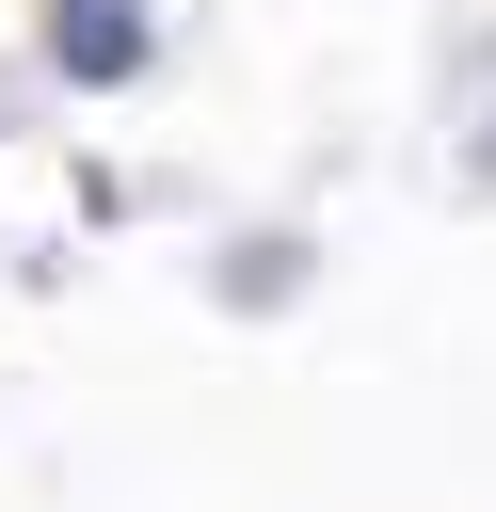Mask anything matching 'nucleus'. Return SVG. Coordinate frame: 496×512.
Segmentation results:
<instances>
[{
	"label": "nucleus",
	"instance_id": "1",
	"mask_svg": "<svg viewBox=\"0 0 496 512\" xmlns=\"http://www.w3.org/2000/svg\"><path fill=\"white\" fill-rule=\"evenodd\" d=\"M128 64H144L128 0H64V80H128Z\"/></svg>",
	"mask_w": 496,
	"mask_h": 512
}]
</instances>
